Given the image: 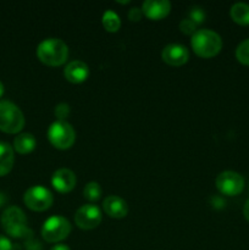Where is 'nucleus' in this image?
Wrapping results in <instances>:
<instances>
[{"label":"nucleus","instance_id":"obj_4","mask_svg":"<svg viewBox=\"0 0 249 250\" xmlns=\"http://www.w3.org/2000/svg\"><path fill=\"white\" fill-rule=\"evenodd\" d=\"M24 126V116L20 107L9 100L0 102V131L17 133Z\"/></svg>","mask_w":249,"mask_h":250},{"label":"nucleus","instance_id":"obj_29","mask_svg":"<svg viewBox=\"0 0 249 250\" xmlns=\"http://www.w3.org/2000/svg\"><path fill=\"white\" fill-rule=\"evenodd\" d=\"M5 89H4V84H2L1 82H0V98L2 97V94H4Z\"/></svg>","mask_w":249,"mask_h":250},{"label":"nucleus","instance_id":"obj_17","mask_svg":"<svg viewBox=\"0 0 249 250\" xmlns=\"http://www.w3.org/2000/svg\"><path fill=\"white\" fill-rule=\"evenodd\" d=\"M229 15L237 23L243 24V26L249 24V5L246 2H236L232 5Z\"/></svg>","mask_w":249,"mask_h":250},{"label":"nucleus","instance_id":"obj_20","mask_svg":"<svg viewBox=\"0 0 249 250\" xmlns=\"http://www.w3.org/2000/svg\"><path fill=\"white\" fill-rule=\"evenodd\" d=\"M236 58L243 65L249 66V38L239 43L236 49Z\"/></svg>","mask_w":249,"mask_h":250},{"label":"nucleus","instance_id":"obj_1","mask_svg":"<svg viewBox=\"0 0 249 250\" xmlns=\"http://www.w3.org/2000/svg\"><path fill=\"white\" fill-rule=\"evenodd\" d=\"M193 50L200 58H212L222 49V39L219 33L211 29H198L190 39Z\"/></svg>","mask_w":249,"mask_h":250},{"label":"nucleus","instance_id":"obj_16","mask_svg":"<svg viewBox=\"0 0 249 250\" xmlns=\"http://www.w3.org/2000/svg\"><path fill=\"white\" fill-rule=\"evenodd\" d=\"M36 138L31 133H21L14 139V148L20 154H28L36 148Z\"/></svg>","mask_w":249,"mask_h":250},{"label":"nucleus","instance_id":"obj_8","mask_svg":"<svg viewBox=\"0 0 249 250\" xmlns=\"http://www.w3.org/2000/svg\"><path fill=\"white\" fill-rule=\"evenodd\" d=\"M216 188L225 195H238L244 188V178L234 171H224L216 177Z\"/></svg>","mask_w":249,"mask_h":250},{"label":"nucleus","instance_id":"obj_12","mask_svg":"<svg viewBox=\"0 0 249 250\" xmlns=\"http://www.w3.org/2000/svg\"><path fill=\"white\" fill-rule=\"evenodd\" d=\"M142 11L148 19L161 20L171 11V2L168 0H146L142 5Z\"/></svg>","mask_w":249,"mask_h":250},{"label":"nucleus","instance_id":"obj_15","mask_svg":"<svg viewBox=\"0 0 249 250\" xmlns=\"http://www.w3.org/2000/svg\"><path fill=\"white\" fill-rule=\"evenodd\" d=\"M15 156L14 149L6 142H0V177L7 175L12 170Z\"/></svg>","mask_w":249,"mask_h":250},{"label":"nucleus","instance_id":"obj_11","mask_svg":"<svg viewBox=\"0 0 249 250\" xmlns=\"http://www.w3.org/2000/svg\"><path fill=\"white\" fill-rule=\"evenodd\" d=\"M76 183H77V178L70 168H59L53 173V177H51V185L60 193L71 192L75 188Z\"/></svg>","mask_w":249,"mask_h":250},{"label":"nucleus","instance_id":"obj_18","mask_svg":"<svg viewBox=\"0 0 249 250\" xmlns=\"http://www.w3.org/2000/svg\"><path fill=\"white\" fill-rule=\"evenodd\" d=\"M103 26L107 32H117L121 27V20L119 15L112 10H106L103 14Z\"/></svg>","mask_w":249,"mask_h":250},{"label":"nucleus","instance_id":"obj_28","mask_svg":"<svg viewBox=\"0 0 249 250\" xmlns=\"http://www.w3.org/2000/svg\"><path fill=\"white\" fill-rule=\"evenodd\" d=\"M50 250H70V248L66 244H56Z\"/></svg>","mask_w":249,"mask_h":250},{"label":"nucleus","instance_id":"obj_24","mask_svg":"<svg viewBox=\"0 0 249 250\" xmlns=\"http://www.w3.org/2000/svg\"><path fill=\"white\" fill-rule=\"evenodd\" d=\"M142 16H143V11H142V9H139V7L134 6L128 11V19L131 20V21H139V20L142 19Z\"/></svg>","mask_w":249,"mask_h":250},{"label":"nucleus","instance_id":"obj_25","mask_svg":"<svg viewBox=\"0 0 249 250\" xmlns=\"http://www.w3.org/2000/svg\"><path fill=\"white\" fill-rule=\"evenodd\" d=\"M0 250H12V243L9 238L0 234Z\"/></svg>","mask_w":249,"mask_h":250},{"label":"nucleus","instance_id":"obj_22","mask_svg":"<svg viewBox=\"0 0 249 250\" xmlns=\"http://www.w3.org/2000/svg\"><path fill=\"white\" fill-rule=\"evenodd\" d=\"M197 26L198 24L195 23V22H193L192 20L190 19H183L182 21L180 22V29L181 31L183 32V33H186V34H194L195 32L198 31L197 29Z\"/></svg>","mask_w":249,"mask_h":250},{"label":"nucleus","instance_id":"obj_2","mask_svg":"<svg viewBox=\"0 0 249 250\" xmlns=\"http://www.w3.org/2000/svg\"><path fill=\"white\" fill-rule=\"evenodd\" d=\"M37 56L45 65L60 66L67 60L68 46L59 38H46L39 43Z\"/></svg>","mask_w":249,"mask_h":250},{"label":"nucleus","instance_id":"obj_5","mask_svg":"<svg viewBox=\"0 0 249 250\" xmlns=\"http://www.w3.org/2000/svg\"><path fill=\"white\" fill-rule=\"evenodd\" d=\"M50 143L58 149H68L76 141V132L67 121H55L48 129Z\"/></svg>","mask_w":249,"mask_h":250},{"label":"nucleus","instance_id":"obj_19","mask_svg":"<svg viewBox=\"0 0 249 250\" xmlns=\"http://www.w3.org/2000/svg\"><path fill=\"white\" fill-rule=\"evenodd\" d=\"M83 195L90 202H97L102 197V188L98 182H89L83 188Z\"/></svg>","mask_w":249,"mask_h":250},{"label":"nucleus","instance_id":"obj_10","mask_svg":"<svg viewBox=\"0 0 249 250\" xmlns=\"http://www.w3.org/2000/svg\"><path fill=\"white\" fill-rule=\"evenodd\" d=\"M161 58L171 66H182L189 59V51L185 45L172 43L166 45L161 51Z\"/></svg>","mask_w":249,"mask_h":250},{"label":"nucleus","instance_id":"obj_14","mask_svg":"<svg viewBox=\"0 0 249 250\" xmlns=\"http://www.w3.org/2000/svg\"><path fill=\"white\" fill-rule=\"evenodd\" d=\"M103 208H104V211L106 212V215H109L110 217H114V219H122L128 212L127 203L117 195H109V197L105 198Z\"/></svg>","mask_w":249,"mask_h":250},{"label":"nucleus","instance_id":"obj_9","mask_svg":"<svg viewBox=\"0 0 249 250\" xmlns=\"http://www.w3.org/2000/svg\"><path fill=\"white\" fill-rule=\"evenodd\" d=\"M75 222L80 229H93L102 222V211L94 204L83 205L76 211Z\"/></svg>","mask_w":249,"mask_h":250},{"label":"nucleus","instance_id":"obj_26","mask_svg":"<svg viewBox=\"0 0 249 250\" xmlns=\"http://www.w3.org/2000/svg\"><path fill=\"white\" fill-rule=\"evenodd\" d=\"M243 215H244V217H246L247 221H249V199L247 200L246 204H244V208H243Z\"/></svg>","mask_w":249,"mask_h":250},{"label":"nucleus","instance_id":"obj_23","mask_svg":"<svg viewBox=\"0 0 249 250\" xmlns=\"http://www.w3.org/2000/svg\"><path fill=\"white\" fill-rule=\"evenodd\" d=\"M70 115V106L66 103H60L55 106V116L58 117L59 121H66V119Z\"/></svg>","mask_w":249,"mask_h":250},{"label":"nucleus","instance_id":"obj_3","mask_svg":"<svg viewBox=\"0 0 249 250\" xmlns=\"http://www.w3.org/2000/svg\"><path fill=\"white\" fill-rule=\"evenodd\" d=\"M1 225L4 231L12 238H26L32 231L27 226L24 212L17 207H9L1 215Z\"/></svg>","mask_w":249,"mask_h":250},{"label":"nucleus","instance_id":"obj_7","mask_svg":"<svg viewBox=\"0 0 249 250\" xmlns=\"http://www.w3.org/2000/svg\"><path fill=\"white\" fill-rule=\"evenodd\" d=\"M23 202L26 207L33 211H44L53 205L54 197L48 188L33 186L24 192Z\"/></svg>","mask_w":249,"mask_h":250},{"label":"nucleus","instance_id":"obj_13","mask_svg":"<svg viewBox=\"0 0 249 250\" xmlns=\"http://www.w3.org/2000/svg\"><path fill=\"white\" fill-rule=\"evenodd\" d=\"M63 76L71 83H81L89 76V67L85 62L80 60L71 61L63 68Z\"/></svg>","mask_w":249,"mask_h":250},{"label":"nucleus","instance_id":"obj_21","mask_svg":"<svg viewBox=\"0 0 249 250\" xmlns=\"http://www.w3.org/2000/svg\"><path fill=\"white\" fill-rule=\"evenodd\" d=\"M205 16H207V15H205L204 9H202L200 6H193L192 9L189 10V14H188V19H190L197 24H200L202 22H204Z\"/></svg>","mask_w":249,"mask_h":250},{"label":"nucleus","instance_id":"obj_27","mask_svg":"<svg viewBox=\"0 0 249 250\" xmlns=\"http://www.w3.org/2000/svg\"><path fill=\"white\" fill-rule=\"evenodd\" d=\"M6 202H7L6 194H5V193H2V192H0V208L4 207V205L6 204Z\"/></svg>","mask_w":249,"mask_h":250},{"label":"nucleus","instance_id":"obj_6","mask_svg":"<svg viewBox=\"0 0 249 250\" xmlns=\"http://www.w3.org/2000/svg\"><path fill=\"white\" fill-rule=\"evenodd\" d=\"M71 232V224L62 216H51L42 227V236L49 243L63 241Z\"/></svg>","mask_w":249,"mask_h":250}]
</instances>
